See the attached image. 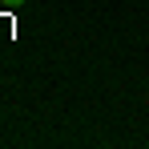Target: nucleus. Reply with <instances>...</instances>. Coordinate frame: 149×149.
Returning <instances> with one entry per match:
<instances>
[{"instance_id": "f257e3e1", "label": "nucleus", "mask_w": 149, "mask_h": 149, "mask_svg": "<svg viewBox=\"0 0 149 149\" xmlns=\"http://www.w3.org/2000/svg\"><path fill=\"white\" fill-rule=\"evenodd\" d=\"M24 0H0V8H20Z\"/></svg>"}]
</instances>
